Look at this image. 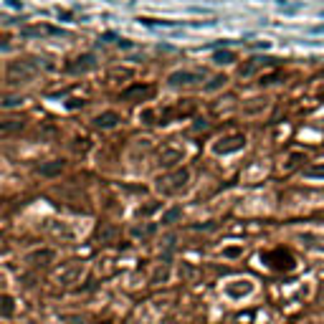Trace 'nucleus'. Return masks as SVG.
Listing matches in <instances>:
<instances>
[{"instance_id":"1","label":"nucleus","mask_w":324,"mask_h":324,"mask_svg":"<svg viewBox=\"0 0 324 324\" xmlns=\"http://www.w3.org/2000/svg\"><path fill=\"white\" fill-rule=\"evenodd\" d=\"M203 76L198 71H177L170 76V84H192V81H200Z\"/></svg>"},{"instance_id":"4","label":"nucleus","mask_w":324,"mask_h":324,"mask_svg":"<svg viewBox=\"0 0 324 324\" xmlns=\"http://www.w3.org/2000/svg\"><path fill=\"white\" fill-rule=\"evenodd\" d=\"M117 122H119V114H114V112H106V114L96 117V127H114Z\"/></svg>"},{"instance_id":"2","label":"nucleus","mask_w":324,"mask_h":324,"mask_svg":"<svg viewBox=\"0 0 324 324\" xmlns=\"http://www.w3.org/2000/svg\"><path fill=\"white\" fill-rule=\"evenodd\" d=\"M147 96H152V86H132V89H127L124 94H122V99H147Z\"/></svg>"},{"instance_id":"5","label":"nucleus","mask_w":324,"mask_h":324,"mask_svg":"<svg viewBox=\"0 0 324 324\" xmlns=\"http://www.w3.org/2000/svg\"><path fill=\"white\" fill-rule=\"evenodd\" d=\"M21 129H23V122L11 119V122H6V124H0V135H13V132H21Z\"/></svg>"},{"instance_id":"9","label":"nucleus","mask_w":324,"mask_h":324,"mask_svg":"<svg viewBox=\"0 0 324 324\" xmlns=\"http://www.w3.org/2000/svg\"><path fill=\"white\" fill-rule=\"evenodd\" d=\"M321 31H324V26H319V28H316V33H321Z\"/></svg>"},{"instance_id":"3","label":"nucleus","mask_w":324,"mask_h":324,"mask_svg":"<svg viewBox=\"0 0 324 324\" xmlns=\"http://www.w3.org/2000/svg\"><path fill=\"white\" fill-rule=\"evenodd\" d=\"M61 170H63V162H58V160H56V162H48V165H41V167H38V172H41V175H46V177H53V175H58Z\"/></svg>"},{"instance_id":"8","label":"nucleus","mask_w":324,"mask_h":324,"mask_svg":"<svg viewBox=\"0 0 324 324\" xmlns=\"http://www.w3.org/2000/svg\"><path fill=\"white\" fill-rule=\"evenodd\" d=\"M177 218V210H170L167 215H165V223H170V221H175Z\"/></svg>"},{"instance_id":"10","label":"nucleus","mask_w":324,"mask_h":324,"mask_svg":"<svg viewBox=\"0 0 324 324\" xmlns=\"http://www.w3.org/2000/svg\"><path fill=\"white\" fill-rule=\"evenodd\" d=\"M309 324H314V321H309Z\"/></svg>"},{"instance_id":"6","label":"nucleus","mask_w":324,"mask_h":324,"mask_svg":"<svg viewBox=\"0 0 324 324\" xmlns=\"http://www.w3.org/2000/svg\"><path fill=\"white\" fill-rule=\"evenodd\" d=\"M215 61H218V63H228V61H233V53H218Z\"/></svg>"},{"instance_id":"7","label":"nucleus","mask_w":324,"mask_h":324,"mask_svg":"<svg viewBox=\"0 0 324 324\" xmlns=\"http://www.w3.org/2000/svg\"><path fill=\"white\" fill-rule=\"evenodd\" d=\"M309 175H316V177H321V175H324V165H321V167H311V170H309Z\"/></svg>"}]
</instances>
